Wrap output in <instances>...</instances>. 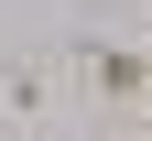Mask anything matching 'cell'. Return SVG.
<instances>
[{
	"mask_svg": "<svg viewBox=\"0 0 152 141\" xmlns=\"http://www.w3.org/2000/svg\"><path fill=\"white\" fill-rule=\"evenodd\" d=\"M141 141H152V98H141Z\"/></svg>",
	"mask_w": 152,
	"mask_h": 141,
	"instance_id": "obj_3",
	"label": "cell"
},
{
	"mask_svg": "<svg viewBox=\"0 0 152 141\" xmlns=\"http://www.w3.org/2000/svg\"><path fill=\"white\" fill-rule=\"evenodd\" d=\"M0 109L33 130V119H44V76H33V65H11V76H0Z\"/></svg>",
	"mask_w": 152,
	"mask_h": 141,
	"instance_id": "obj_2",
	"label": "cell"
},
{
	"mask_svg": "<svg viewBox=\"0 0 152 141\" xmlns=\"http://www.w3.org/2000/svg\"><path fill=\"white\" fill-rule=\"evenodd\" d=\"M87 87H98V109L141 119V98H152V54H141V44H98V54H87Z\"/></svg>",
	"mask_w": 152,
	"mask_h": 141,
	"instance_id": "obj_1",
	"label": "cell"
}]
</instances>
